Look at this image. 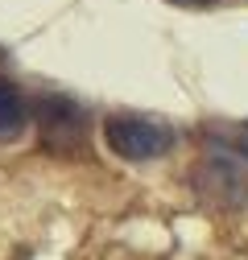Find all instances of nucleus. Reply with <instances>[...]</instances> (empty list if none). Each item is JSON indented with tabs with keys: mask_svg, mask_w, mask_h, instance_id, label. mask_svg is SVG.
<instances>
[{
	"mask_svg": "<svg viewBox=\"0 0 248 260\" xmlns=\"http://www.w3.org/2000/svg\"><path fill=\"white\" fill-rule=\"evenodd\" d=\"M29 120V108H25V95L9 83V79H0V141H9L17 137L21 128Z\"/></svg>",
	"mask_w": 248,
	"mask_h": 260,
	"instance_id": "f03ea898",
	"label": "nucleus"
},
{
	"mask_svg": "<svg viewBox=\"0 0 248 260\" xmlns=\"http://www.w3.org/2000/svg\"><path fill=\"white\" fill-rule=\"evenodd\" d=\"M104 141L116 157L124 161H153L174 149V133L158 120H145V116H133V112H120V116H108L104 120Z\"/></svg>",
	"mask_w": 248,
	"mask_h": 260,
	"instance_id": "f257e3e1",
	"label": "nucleus"
}]
</instances>
